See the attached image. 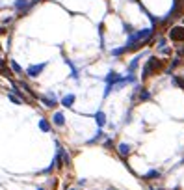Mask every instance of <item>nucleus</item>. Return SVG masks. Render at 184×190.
<instances>
[{
  "mask_svg": "<svg viewBox=\"0 0 184 190\" xmlns=\"http://www.w3.org/2000/svg\"><path fill=\"white\" fill-rule=\"evenodd\" d=\"M45 69V63H39V65H34V67H28V75L30 76H37L41 71Z\"/></svg>",
  "mask_w": 184,
  "mask_h": 190,
  "instance_id": "1",
  "label": "nucleus"
},
{
  "mask_svg": "<svg viewBox=\"0 0 184 190\" xmlns=\"http://www.w3.org/2000/svg\"><path fill=\"white\" fill-rule=\"evenodd\" d=\"M169 35L171 39H184V28H173Z\"/></svg>",
  "mask_w": 184,
  "mask_h": 190,
  "instance_id": "2",
  "label": "nucleus"
},
{
  "mask_svg": "<svg viewBox=\"0 0 184 190\" xmlns=\"http://www.w3.org/2000/svg\"><path fill=\"white\" fill-rule=\"evenodd\" d=\"M158 65H160V62H158L156 58H153V60H151V62L147 63V67H145V76H147V75H149V73H151V71H153L155 67H158Z\"/></svg>",
  "mask_w": 184,
  "mask_h": 190,
  "instance_id": "3",
  "label": "nucleus"
},
{
  "mask_svg": "<svg viewBox=\"0 0 184 190\" xmlns=\"http://www.w3.org/2000/svg\"><path fill=\"white\" fill-rule=\"evenodd\" d=\"M63 123H65L63 114H61V112H56V114H54V125H60V127H61Z\"/></svg>",
  "mask_w": 184,
  "mask_h": 190,
  "instance_id": "4",
  "label": "nucleus"
},
{
  "mask_svg": "<svg viewBox=\"0 0 184 190\" xmlns=\"http://www.w3.org/2000/svg\"><path fill=\"white\" fill-rule=\"evenodd\" d=\"M73 103H74V95H65V97L61 99V104H63V106H71Z\"/></svg>",
  "mask_w": 184,
  "mask_h": 190,
  "instance_id": "5",
  "label": "nucleus"
},
{
  "mask_svg": "<svg viewBox=\"0 0 184 190\" xmlns=\"http://www.w3.org/2000/svg\"><path fill=\"white\" fill-rule=\"evenodd\" d=\"M95 118H97V123H99V127H102V125L106 123V116H104L102 112H97V114H95Z\"/></svg>",
  "mask_w": 184,
  "mask_h": 190,
  "instance_id": "6",
  "label": "nucleus"
},
{
  "mask_svg": "<svg viewBox=\"0 0 184 190\" xmlns=\"http://www.w3.org/2000/svg\"><path fill=\"white\" fill-rule=\"evenodd\" d=\"M119 153H121V155H128V153H130V146L121 144V146H119Z\"/></svg>",
  "mask_w": 184,
  "mask_h": 190,
  "instance_id": "7",
  "label": "nucleus"
},
{
  "mask_svg": "<svg viewBox=\"0 0 184 190\" xmlns=\"http://www.w3.org/2000/svg\"><path fill=\"white\" fill-rule=\"evenodd\" d=\"M39 129H41V131H48V129H50V125H48V121H45V119H41V121H39Z\"/></svg>",
  "mask_w": 184,
  "mask_h": 190,
  "instance_id": "8",
  "label": "nucleus"
},
{
  "mask_svg": "<svg viewBox=\"0 0 184 190\" xmlns=\"http://www.w3.org/2000/svg\"><path fill=\"white\" fill-rule=\"evenodd\" d=\"M43 103H45L47 106H54V104H56V101H52V99H45V97H43Z\"/></svg>",
  "mask_w": 184,
  "mask_h": 190,
  "instance_id": "9",
  "label": "nucleus"
},
{
  "mask_svg": "<svg viewBox=\"0 0 184 190\" xmlns=\"http://www.w3.org/2000/svg\"><path fill=\"white\" fill-rule=\"evenodd\" d=\"M9 99H11V101H13V103H15V104H20V101H19V99H15V97H13V95H9Z\"/></svg>",
  "mask_w": 184,
  "mask_h": 190,
  "instance_id": "10",
  "label": "nucleus"
},
{
  "mask_svg": "<svg viewBox=\"0 0 184 190\" xmlns=\"http://www.w3.org/2000/svg\"><path fill=\"white\" fill-rule=\"evenodd\" d=\"M69 190H76V188H69Z\"/></svg>",
  "mask_w": 184,
  "mask_h": 190,
  "instance_id": "11",
  "label": "nucleus"
},
{
  "mask_svg": "<svg viewBox=\"0 0 184 190\" xmlns=\"http://www.w3.org/2000/svg\"><path fill=\"white\" fill-rule=\"evenodd\" d=\"M39 190H43V188H39Z\"/></svg>",
  "mask_w": 184,
  "mask_h": 190,
  "instance_id": "12",
  "label": "nucleus"
},
{
  "mask_svg": "<svg viewBox=\"0 0 184 190\" xmlns=\"http://www.w3.org/2000/svg\"><path fill=\"white\" fill-rule=\"evenodd\" d=\"M110 190H114V188H110Z\"/></svg>",
  "mask_w": 184,
  "mask_h": 190,
  "instance_id": "13",
  "label": "nucleus"
}]
</instances>
